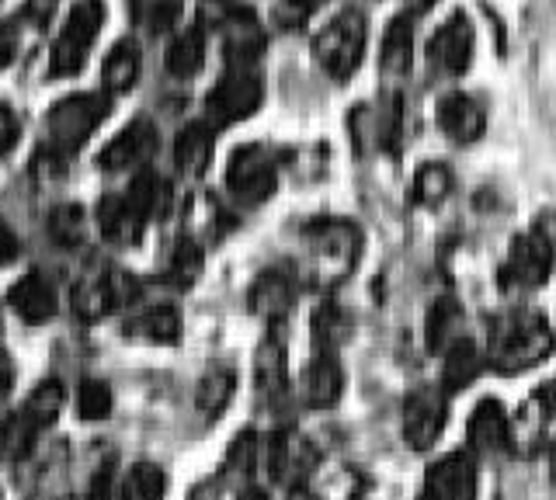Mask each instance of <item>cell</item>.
Wrapping results in <instances>:
<instances>
[{"instance_id":"obj_15","label":"cell","mask_w":556,"mask_h":500,"mask_svg":"<svg viewBox=\"0 0 556 500\" xmlns=\"http://www.w3.org/2000/svg\"><path fill=\"white\" fill-rule=\"evenodd\" d=\"M8 303L17 317H22L25 323L31 326H39V323H49L52 317L60 313V296H56V289H52V282L46 279V274L39 271H28L22 274L11 292H8Z\"/></svg>"},{"instance_id":"obj_35","label":"cell","mask_w":556,"mask_h":500,"mask_svg":"<svg viewBox=\"0 0 556 500\" xmlns=\"http://www.w3.org/2000/svg\"><path fill=\"white\" fill-rule=\"evenodd\" d=\"M452 188H456V175H452V167L431 161V164H425L421 170H417L414 198L421 205H439V202H445L452 195Z\"/></svg>"},{"instance_id":"obj_40","label":"cell","mask_w":556,"mask_h":500,"mask_svg":"<svg viewBox=\"0 0 556 500\" xmlns=\"http://www.w3.org/2000/svg\"><path fill=\"white\" fill-rule=\"evenodd\" d=\"M320 4H324V0H282L275 14H278V22H282L286 28H295V25H303Z\"/></svg>"},{"instance_id":"obj_12","label":"cell","mask_w":556,"mask_h":500,"mask_svg":"<svg viewBox=\"0 0 556 500\" xmlns=\"http://www.w3.org/2000/svg\"><path fill=\"white\" fill-rule=\"evenodd\" d=\"M425 56L431 63V70H439L445 77L466 74L469 60H473V25H469L463 14H452V18H445L431 31Z\"/></svg>"},{"instance_id":"obj_46","label":"cell","mask_w":556,"mask_h":500,"mask_svg":"<svg viewBox=\"0 0 556 500\" xmlns=\"http://www.w3.org/2000/svg\"><path fill=\"white\" fill-rule=\"evenodd\" d=\"M52 8V0H31V4H28V11H35V14H39V18H46V11Z\"/></svg>"},{"instance_id":"obj_33","label":"cell","mask_w":556,"mask_h":500,"mask_svg":"<svg viewBox=\"0 0 556 500\" xmlns=\"http://www.w3.org/2000/svg\"><path fill=\"white\" fill-rule=\"evenodd\" d=\"M46 227H49V236L56 240L60 247H80L87 240V230H91V222H87L84 205L66 202V205H56V209L49 213Z\"/></svg>"},{"instance_id":"obj_26","label":"cell","mask_w":556,"mask_h":500,"mask_svg":"<svg viewBox=\"0 0 556 500\" xmlns=\"http://www.w3.org/2000/svg\"><path fill=\"white\" fill-rule=\"evenodd\" d=\"M164 63H167L170 77H178V80L195 77L202 70V63H205V28L191 25V28L178 31V36H174L170 46H167Z\"/></svg>"},{"instance_id":"obj_41","label":"cell","mask_w":556,"mask_h":500,"mask_svg":"<svg viewBox=\"0 0 556 500\" xmlns=\"http://www.w3.org/2000/svg\"><path fill=\"white\" fill-rule=\"evenodd\" d=\"M254 448H257L254 435H240V438L233 441V448H230V465H237L240 473H251V465H254Z\"/></svg>"},{"instance_id":"obj_14","label":"cell","mask_w":556,"mask_h":500,"mask_svg":"<svg viewBox=\"0 0 556 500\" xmlns=\"http://www.w3.org/2000/svg\"><path fill=\"white\" fill-rule=\"evenodd\" d=\"M156 153V126L150 118H132V123L112 136L104 150L98 153V167L101 170H129L147 164Z\"/></svg>"},{"instance_id":"obj_49","label":"cell","mask_w":556,"mask_h":500,"mask_svg":"<svg viewBox=\"0 0 556 500\" xmlns=\"http://www.w3.org/2000/svg\"><path fill=\"white\" fill-rule=\"evenodd\" d=\"M289 500H317V497H309L306 490H295V493H292Z\"/></svg>"},{"instance_id":"obj_25","label":"cell","mask_w":556,"mask_h":500,"mask_svg":"<svg viewBox=\"0 0 556 500\" xmlns=\"http://www.w3.org/2000/svg\"><path fill=\"white\" fill-rule=\"evenodd\" d=\"M139 66H143V56H139V46L122 39L112 46V53L101 63V84L104 94H126L132 84L139 80Z\"/></svg>"},{"instance_id":"obj_17","label":"cell","mask_w":556,"mask_h":500,"mask_svg":"<svg viewBox=\"0 0 556 500\" xmlns=\"http://www.w3.org/2000/svg\"><path fill=\"white\" fill-rule=\"evenodd\" d=\"M439 129L448 136L452 143H477L486 129V112L480 108V101L469 94H445L439 101Z\"/></svg>"},{"instance_id":"obj_2","label":"cell","mask_w":556,"mask_h":500,"mask_svg":"<svg viewBox=\"0 0 556 500\" xmlns=\"http://www.w3.org/2000/svg\"><path fill=\"white\" fill-rule=\"evenodd\" d=\"M112 101L109 94H70L60 98L46 115V157H74V153L91 140L94 129L109 118Z\"/></svg>"},{"instance_id":"obj_18","label":"cell","mask_w":556,"mask_h":500,"mask_svg":"<svg viewBox=\"0 0 556 500\" xmlns=\"http://www.w3.org/2000/svg\"><path fill=\"white\" fill-rule=\"evenodd\" d=\"M248 303H251V309L261 320H268V323L286 320L292 313V306H295V282H292V274L278 271V268L257 274V282L251 285Z\"/></svg>"},{"instance_id":"obj_19","label":"cell","mask_w":556,"mask_h":500,"mask_svg":"<svg viewBox=\"0 0 556 500\" xmlns=\"http://www.w3.org/2000/svg\"><path fill=\"white\" fill-rule=\"evenodd\" d=\"M344 389V372H341V361L334 351H317L313 355V361L306 366L303 372V400L309 407H334L338 396Z\"/></svg>"},{"instance_id":"obj_34","label":"cell","mask_w":556,"mask_h":500,"mask_svg":"<svg viewBox=\"0 0 556 500\" xmlns=\"http://www.w3.org/2000/svg\"><path fill=\"white\" fill-rule=\"evenodd\" d=\"M185 0H129L132 22L150 31V36H161V31L174 28L181 18Z\"/></svg>"},{"instance_id":"obj_11","label":"cell","mask_w":556,"mask_h":500,"mask_svg":"<svg viewBox=\"0 0 556 500\" xmlns=\"http://www.w3.org/2000/svg\"><path fill=\"white\" fill-rule=\"evenodd\" d=\"M445 421H448L445 389L421 386L404 400V438L410 448H417V452H425V448L439 441Z\"/></svg>"},{"instance_id":"obj_47","label":"cell","mask_w":556,"mask_h":500,"mask_svg":"<svg viewBox=\"0 0 556 500\" xmlns=\"http://www.w3.org/2000/svg\"><path fill=\"white\" fill-rule=\"evenodd\" d=\"M240 500H268V497L261 493V490H254V487H251V490H243V493H240Z\"/></svg>"},{"instance_id":"obj_8","label":"cell","mask_w":556,"mask_h":500,"mask_svg":"<svg viewBox=\"0 0 556 500\" xmlns=\"http://www.w3.org/2000/svg\"><path fill=\"white\" fill-rule=\"evenodd\" d=\"M261 101H265V80L251 66H233L205 98L208 123L213 126L243 123V118H251L261 108Z\"/></svg>"},{"instance_id":"obj_7","label":"cell","mask_w":556,"mask_h":500,"mask_svg":"<svg viewBox=\"0 0 556 500\" xmlns=\"http://www.w3.org/2000/svg\"><path fill=\"white\" fill-rule=\"evenodd\" d=\"M226 188H230V195L243 205H261L265 198H271V192L278 188L275 153L261 143H248L233 150L230 164H226Z\"/></svg>"},{"instance_id":"obj_22","label":"cell","mask_w":556,"mask_h":500,"mask_svg":"<svg viewBox=\"0 0 556 500\" xmlns=\"http://www.w3.org/2000/svg\"><path fill=\"white\" fill-rule=\"evenodd\" d=\"M143 227L147 219L132 209V202L126 195H109L101 205H98V230L104 233V240H112V244H136L139 236H143Z\"/></svg>"},{"instance_id":"obj_45","label":"cell","mask_w":556,"mask_h":500,"mask_svg":"<svg viewBox=\"0 0 556 500\" xmlns=\"http://www.w3.org/2000/svg\"><path fill=\"white\" fill-rule=\"evenodd\" d=\"M11 386H14V361L4 348H0V400L11 393Z\"/></svg>"},{"instance_id":"obj_6","label":"cell","mask_w":556,"mask_h":500,"mask_svg":"<svg viewBox=\"0 0 556 500\" xmlns=\"http://www.w3.org/2000/svg\"><path fill=\"white\" fill-rule=\"evenodd\" d=\"M365 36H369V28H365V18L358 11H341L334 22H327L317 31L313 56L327 70V77L348 80L358 70V63L365 56Z\"/></svg>"},{"instance_id":"obj_21","label":"cell","mask_w":556,"mask_h":500,"mask_svg":"<svg viewBox=\"0 0 556 500\" xmlns=\"http://www.w3.org/2000/svg\"><path fill=\"white\" fill-rule=\"evenodd\" d=\"M213 150H216L213 123H188L178 132V140H174V164H178L181 175L202 178L208 164H213Z\"/></svg>"},{"instance_id":"obj_28","label":"cell","mask_w":556,"mask_h":500,"mask_svg":"<svg viewBox=\"0 0 556 500\" xmlns=\"http://www.w3.org/2000/svg\"><path fill=\"white\" fill-rule=\"evenodd\" d=\"M382 74H407L410 63H414V18L410 14H396L390 22L387 36H382Z\"/></svg>"},{"instance_id":"obj_50","label":"cell","mask_w":556,"mask_h":500,"mask_svg":"<svg viewBox=\"0 0 556 500\" xmlns=\"http://www.w3.org/2000/svg\"><path fill=\"white\" fill-rule=\"evenodd\" d=\"M553 393H556V389H553Z\"/></svg>"},{"instance_id":"obj_13","label":"cell","mask_w":556,"mask_h":500,"mask_svg":"<svg viewBox=\"0 0 556 500\" xmlns=\"http://www.w3.org/2000/svg\"><path fill=\"white\" fill-rule=\"evenodd\" d=\"M428 500H477V470L466 452L442 456L425 473Z\"/></svg>"},{"instance_id":"obj_5","label":"cell","mask_w":556,"mask_h":500,"mask_svg":"<svg viewBox=\"0 0 556 500\" xmlns=\"http://www.w3.org/2000/svg\"><path fill=\"white\" fill-rule=\"evenodd\" d=\"M101 25H104V0H77V4L70 8V14H66L56 42H52L49 74L52 77L80 74L87 56H91V46L98 39Z\"/></svg>"},{"instance_id":"obj_31","label":"cell","mask_w":556,"mask_h":500,"mask_svg":"<svg viewBox=\"0 0 556 500\" xmlns=\"http://www.w3.org/2000/svg\"><path fill=\"white\" fill-rule=\"evenodd\" d=\"M60 410H63V386L56 383V379H46V383H39L31 389L25 407L17 410V418H22L35 435H42V431L60 418Z\"/></svg>"},{"instance_id":"obj_24","label":"cell","mask_w":556,"mask_h":500,"mask_svg":"<svg viewBox=\"0 0 556 500\" xmlns=\"http://www.w3.org/2000/svg\"><path fill=\"white\" fill-rule=\"evenodd\" d=\"M126 337L143 344H178L181 341V313L174 306H153L126 323Z\"/></svg>"},{"instance_id":"obj_48","label":"cell","mask_w":556,"mask_h":500,"mask_svg":"<svg viewBox=\"0 0 556 500\" xmlns=\"http://www.w3.org/2000/svg\"><path fill=\"white\" fill-rule=\"evenodd\" d=\"M549 473H553V483H556V441L549 448Z\"/></svg>"},{"instance_id":"obj_39","label":"cell","mask_w":556,"mask_h":500,"mask_svg":"<svg viewBox=\"0 0 556 500\" xmlns=\"http://www.w3.org/2000/svg\"><path fill=\"white\" fill-rule=\"evenodd\" d=\"M348 334V317L338 306H320L317 317H313V337H317V351H334L338 341Z\"/></svg>"},{"instance_id":"obj_23","label":"cell","mask_w":556,"mask_h":500,"mask_svg":"<svg viewBox=\"0 0 556 500\" xmlns=\"http://www.w3.org/2000/svg\"><path fill=\"white\" fill-rule=\"evenodd\" d=\"M254 379H257V393L265 400H278L286 393L289 366H286V344L278 341V334H268L261 341V348L254 355Z\"/></svg>"},{"instance_id":"obj_42","label":"cell","mask_w":556,"mask_h":500,"mask_svg":"<svg viewBox=\"0 0 556 500\" xmlns=\"http://www.w3.org/2000/svg\"><path fill=\"white\" fill-rule=\"evenodd\" d=\"M17 143V115L8 108V105H0V157Z\"/></svg>"},{"instance_id":"obj_36","label":"cell","mask_w":556,"mask_h":500,"mask_svg":"<svg viewBox=\"0 0 556 500\" xmlns=\"http://www.w3.org/2000/svg\"><path fill=\"white\" fill-rule=\"evenodd\" d=\"M233 372L230 369H208L205 379L199 383V410L205 413V418H219L223 407L230 403L233 396Z\"/></svg>"},{"instance_id":"obj_38","label":"cell","mask_w":556,"mask_h":500,"mask_svg":"<svg viewBox=\"0 0 556 500\" xmlns=\"http://www.w3.org/2000/svg\"><path fill=\"white\" fill-rule=\"evenodd\" d=\"M202 274V247L191 236L178 240V247L170 254V282L188 289Z\"/></svg>"},{"instance_id":"obj_29","label":"cell","mask_w":556,"mask_h":500,"mask_svg":"<svg viewBox=\"0 0 556 500\" xmlns=\"http://www.w3.org/2000/svg\"><path fill=\"white\" fill-rule=\"evenodd\" d=\"M126 198L132 202V209L147 222L161 219L170 209V184L156 175V170H139V175L132 178V184H129Z\"/></svg>"},{"instance_id":"obj_51","label":"cell","mask_w":556,"mask_h":500,"mask_svg":"<svg viewBox=\"0 0 556 500\" xmlns=\"http://www.w3.org/2000/svg\"><path fill=\"white\" fill-rule=\"evenodd\" d=\"M425 500H428V497H425Z\"/></svg>"},{"instance_id":"obj_1","label":"cell","mask_w":556,"mask_h":500,"mask_svg":"<svg viewBox=\"0 0 556 500\" xmlns=\"http://www.w3.org/2000/svg\"><path fill=\"white\" fill-rule=\"evenodd\" d=\"M556 351V334L543 313H508L491 326L486 341V366L501 375H518L526 369H535Z\"/></svg>"},{"instance_id":"obj_10","label":"cell","mask_w":556,"mask_h":500,"mask_svg":"<svg viewBox=\"0 0 556 500\" xmlns=\"http://www.w3.org/2000/svg\"><path fill=\"white\" fill-rule=\"evenodd\" d=\"M136 296H139V282L132 274L122 268H109L74 285V309L84 320H101L115 313V309L129 306Z\"/></svg>"},{"instance_id":"obj_32","label":"cell","mask_w":556,"mask_h":500,"mask_svg":"<svg viewBox=\"0 0 556 500\" xmlns=\"http://www.w3.org/2000/svg\"><path fill=\"white\" fill-rule=\"evenodd\" d=\"M164 493H167V476L153 462H136L118 479V500H164Z\"/></svg>"},{"instance_id":"obj_43","label":"cell","mask_w":556,"mask_h":500,"mask_svg":"<svg viewBox=\"0 0 556 500\" xmlns=\"http://www.w3.org/2000/svg\"><path fill=\"white\" fill-rule=\"evenodd\" d=\"M14 257H17V236H14V230L8 227V222L0 219V268L11 265Z\"/></svg>"},{"instance_id":"obj_4","label":"cell","mask_w":556,"mask_h":500,"mask_svg":"<svg viewBox=\"0 0 556 500\" xmlns=\"http://www.w3.org/2000/svg\"><path fill=\"white\" fill-rule=\"evenodd\" d=\"M202 28H213L223 39L230 66H254L265 53V28L237 0H202Z\"/></svg>"},{"instance_id":"obj_37","label":"cell","mask_w":556,"mask_h":500,"mask_svg":"<svg viewBox=\"0 0 556 500\" xmlns=\"http://www.w3.org/2000/svg\"><path fill=\"white\" fill-rule=\"evenodd\" d=\"M112 413V389L101 379H84L77 386V418L80 421H104Z\"/></svg>"},{"instance_id":"obj_16","label":"cell","mask_w":556,"mask_h":500,"mask_svg":"<svg viewBox=\"0 0 556 500\" xmlns=\"http://www.w3.org/2000/svg\"><path fill=\"white\" fill-rule=\"evenodd\" d=\"M466 438H469V448H473L477 456H501L504 448L511 445V424H508V413L497 400H480L469 413V424H466Z\"/></svg>"},{"instance_id":"obj_3","label":"cell","mask_w":556,"mask_h":500,"mask_svg":"<svg viewBox=\"0 0 556 500\" xmlns=\"http://www.w3.org/2000/svg\"><path fill=\"white\" fill-rule=\"evenodd\" d=\"M362 251V233L348 219H317L306 227L309 279L317 285H338L352 274Z\"/></svg>"},{"instance_id":"obj_44","label":"cell","mask_w":556,"mask_h":500,"mask_svg":"<svg viewBox=\"0 0 556 500\" xmlns=\"http://www.w3.org/2000/svg\"><path fill=\"white\" fill-rule=\"evenodd\" d=\"M112 497V462H104L94 473V487H91V500H109Z\"/></svg>"},{"instance_id":"obj_27","label":"cell","mask_w":556,"mask_h":500,"mask_svg":"<svg viewBox=\"0 0 556 500\" xmlns=\"http://www.w3.org/2000/svg\"><path fill=\"white\" fill-rule=\"evenodd\" d=\"M463 334V309L452 296H442L439 303L431 306L428 313V326H425V341H428V351L434 355H445L452 344H456Z\"/></svg>"},{"instance_id":"obj_9","label":"cell","mask_w":556,"mask_h":500,"mask_svg":"<svg viewBox=\"0 0 556 500\" xmlns=\"http://www.w3.org/2000/svg\"><path fill=\"white\" fill-rule=\"evenodd\" d=\"M553 271V244L543 230H526L511 240L508 257L501 265V285L511 292L539 289Z\"/></svg>"},{"instance_id":"obj_30","label":"cell","mask_w":556,"mask_h":500,"mask_svg":"<svg viewBox=\"0 0 556 500\" xmlns=\"http://www.w3.org/2000/svg\"><path fill=\"white\" fill-rule=\"evenodd\" d=\"M483 355H480V348L469 337H459L452 348L442 355V386H445V393H452V389H463V386H469L477 379V372H480V366H483Z\"/></svg>"},{"instance_id":"obj_20","label":"cell","mask_w":556,"mask_h":500,"mask_svg":"<svg viewBox=\"0 0 556 500\" xmlns=\"http://www.w3.org/2000/svg\"><path fill=\"white\" fill-rule=\"evenodd\" d=\"M313 462H317V456H313L309 441L292 435V431L275 435L268 445V470L278 483H300L313 470Z\"/></svg>"}]
</instances>
